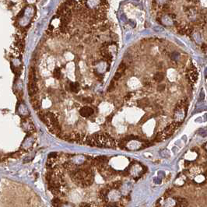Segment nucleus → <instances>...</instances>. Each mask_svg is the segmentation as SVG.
<instances>
[{
  "label": "nucleus",
  "instance_id": "nucleus-12",
  "mask_svg": "<svg viewBox=\"0 0 207 207\" xmlns=\"http://www.w3.org/2000/svg\"><path fill=\"white\" fill-rule=\"evenodd\" d=\"M114 90V81H112V82H111V84H110V86H108V88H107V91H108V92H112V91H113Z\"/></svg>",
  "mask_w": 207,
  "mask_h": 207
},
{
  "label": "nucleus",
  "instance_id": "nucleus-10",
  "mask_svg": "<svg viewBox=\"0 0 207 207\" xmlns=\"http://www.w3.org/2000/svg\"><path fill=\"white\" fill-rule=\"evenodd\" d=\"M32 105H33V107L34 109H38V108L40 107V104L39 103V101H38V100H32Z\"/></svg>",
  "mask_w": 207,
  "mask_h": 207
},
{
  "label": "nucleus",
  "instance_id": "nucleus-13",
  "mask_svg": "<svg viewBox=\"0 0 207 207\" xmlns=\"http://www.w3.org/2000/svg\"><path fill=\"white\" fill-rule=\"evenodd\" d=\"M164 90H165V84H160V85H158V86H157V91H159V92H161V91H164Z\"/></svg>",
  "mask_w": 207,
  "mask_h": 207
},
{
  "label": "nucleus",
  "instance_id": "nucleus-6",
  "mask_svg": "<svg viewBox=\"0 0 207 207\" xmlns=\"http://www.w3.org/2000/svg\"><path fill=\"white\" fill-rule=\"evenodd\" d=\"M149 105H150V101L147 98H143V99H141L138 101V105L141 107H147Z\"/></svg>",
  "mask_w": 207,
  "mask_h": 207
},
{
  "label": "nucleus",
  "instance_id": "nucleus-15",
  "mask_svg": "<svg viewBox=\"0 0 207 207\" xmlns=\"http://www.w3.org/2000/svg\"><path fill=\"white\" fill-rule=\"evenodd\" d=\"M121 72H117L116 73H115V75H114V80H118L119 79L121 78Z\"/></svg>",
  "mask_w": 207,
  "mask_h": 207
},
{
  "label": "nucleus",
  "instance_id": "nucleus-11",
  "mask_svg": "<svg viewBox=\"0 0 207 207\" xmlns=\"http://www.w3.org/2000/svg\"><path fill=\"white\" fill-rule=\"evenodd\" d=\"M54 76H55L56 79H59L60 76H61V72H60V69L59 68H56L54 71Z\"/></svg>",
  "mask_w": 207,
  "mask_h": 207
},
{
  "label": "nucleus",
  "instance_id": "nucleus-17",
  "mask_svg": "<svg viewBox=\"0 0 207 207\" xmlns=\"http://www.w3.org/2000/svg\"><path fill=\"white\" fill-rule=\"evenodd\" d=\"M107 29H108V26L107 25H101L100 26V30L101 31H107Z\"/></svg>",
  "mask_w": 207,
  "mask_h": 207
},
{
  "label": "nucleus",
  "instance_id": "nucleus-14",
  "mask_svg": "<svg viewBox=\"0 0 207 207\" xmlns=\"http://www.w3.org/2000/svg\"><path fill=\"white\" fill-rule=\"evenodd\" d=\"M121 181H117V182H114V183H113V185H112V188H118L120 186H121Z\"/></svg>",
  "mask_w": 207,
  "mask_h": 207
},
{
  "label": "nucleus",
  "instance_id": "nucleus-20",
  "mask_svg": "<svg viewBox=\"0 0 207 207\" xmlns=\"http://www.w3.org/2000/svg\"><path fill=\"white\" fill-rule=\"evenodd\" d=\"M132 98V93H128L126 95V97L125 98V100H128L129 99V98Z\"/></svg>",
  "mask_w": 207,
  "mask_h": 207
},
{
  "label": "nucleus",
  "instance_id": "nucleus-4",
  "mask_svg": "<svg viewBox=\"0 0 207 207\" xmlns=\"http://www.w3.org/2000/svg\"><path fill=\"white\" fill-rule=\"evenodd\" d=\"M38 91V87L36 85V81L30 80L29 82V94L31 96H33Z\"/></svg>",
  "mask_w": 207,
  "mask_h": 207
},
{
  "label": "nucleus",
  "instance_id": "nucleus-9",
  "mask_svg": "<svg viewBox=\"0 0 207 207\" xmlns=\"http://www.w3.org/2000/svg\"><path fill=\"white\" fill-rule=\"evenodd\" d=\"M126 69V66H125V63H123V62H121V64L119 65L118 68V70L117 71L119 72H121V73H122V72H124V71Z\"/></svg>",
  "mask_w": 207,
  "mask_h": 207
},
{
  "label": "nucleus",
  "instance_id": "nucleus-19",
  "mask_svg": "<svg viewBox=\"0 0 207 207\" xmlns=\"http://www.w3.org/2000/svg\"><path fill=\"white\" fill-rule=\"evenodd\" d=\"M56 156H57V154H56L55 153H51V154L48 156V157H49V158H55Z\"/></svg>",
  "mask_w": 207,
  "mask_h": 207
},
{
  "label": "nucleus",
  "instance_id": "nucleus-5",
  "mask_svg": "<svg viewBox=\"0 0 207 207\" xmlns=\"http://www.w3.org/2000/svg\"><path fill=\"white\" fill-rule=\"evenodd\" d=\"M188 73L189 79L192 81V82H195L198 78V72L197 71H196V69L192 67V69H188Z\"/></svg>",
  "mask_w": 207,
  "mask_h": 207
},
{
  "label": "nucleus",
  "instance_id": "nucleus-8",
  "mask_svg": "<svg viewBox=\"0 0 207 207\" xmlns=\"http://www.w3.org/2000/svg\"><path fill=\"white\" fill-rule=\"evenodd\" d=\"M164 73L161 72H157V73L154 75V79L157 83H160V82L164 79Z\"/></svg>",
  "mask_w": 207,
  "mask_h": 207
},
{
  "label": "nucleus",
  "instance_id": "nucleus-3",
  "mask_svg": "<svg viewBox=\"0 0 207 207\" xmlns=\"http://www.w3.org/2000/svg\"><path fill=\"white\" fill-rule=\"evenodd\" d=\"M79 114L84 118H88L93 114V110L90 107H84L79 110Z\"/></svg>",
  "mask_w": 207,
  "mask_h": 207
},
{
  "label": "nucleus",
  "instance_id": "nucleus-16",
  "mask_svg": "<svg viewBox=\"0 0 207 207\" xmlns=\"http://www.w3.org/2000/svg\"><path fill=\"white\" fill-rule=\"evenodd\" d=\"M52 203H53V206H59V204L60 203V200L59 199H54L52 200Z\"/></svg>",
  "mask_w": 207,
  "mask_h": 207
},
{
  "label": "nucleus",
  "instance_id": "nucleus-21",
  "mask_svg": "<svg viewBox=\"0 0 207 207\" xmlns=\"http://www.w3.org/2000/svg\"><path fill=\"white\" fill-rule=\"evenodd\" d=\"M188 1H189V2H194L195 0H188Z\"/></svg>",
  "mask_w": 207,
  "mask_h": 207
},
{
  "label": "nucleus",
  "instance_id": "nucleus-2",
  "mask_svg": "<svg viewBox=\"0 0 207 207\" xmlns=\"http://www.w3.org/2000/svg\"><path fill=\"white\" fill-rule=\"evenodd\" d=\"M178 126H179V123H178V122H175V123H173L171 124V125H170L169 126H167L166 129H164L163 132L159 134L157 137H160V139H163L169 137V136H171L172 134H173V132H174V130H175V129H176Z\"/></svg>",
  "mask_w": 207,
  "mask_h": 207
},
{
  "label": "nucleus",
  "instance_id": "nucleus-1",
  "mask_svg": "<svg viewBox=\"0 0 207 207\" xmlns=\"http://www.w3.org/2000/svg\"><path fill=\"white\" fill-rule=\"evenodd\" d=\"M185 13L187 15V17L191 22H192L193 24L200 25V24H204V20L202 17L201 13L193 6H188L185 9Z\"/></svg>",
  "mask_w": 207,
  "mask_h": 207
},
{
  "label": "nucleus",
  "instance_id": "nucleus-18",
  "mask_svg": "<svg viewBox=\"0 0 207 207\" xmlns=\"http://www.w3.org/2000/svg\"><path fill=\"white\" fill-rule=\"evenodd\" d=\"M84 101L86 103H91L92 101H93V99H92L91 98H84Z\"/></svg>",
  "mask_w": 207,
  "mask_h": 207
},
{
  "label": "nucleus",
  "instance_id": "nucleus-7",
  "mask_svg": "<svg viewBox=\"0 0 207 207\" xmlns=\"http://www.w3.org/2000/svg\"><path fill=\"white\" fill-rule=\"evenodd\" d=\"M70 89H71V91H72V92H74V93H78L79 89H80V86H79V83H77V82H76V83H72V84H70Z\"/></svg>",
  "mask_w": 207,
  "mask_h": 207
}]
</instances>
